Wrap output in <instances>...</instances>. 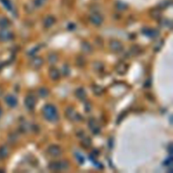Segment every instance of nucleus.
I'll use <instances>...</instances> for the list:
<instances>
[{"mask_svg":"<svg viewBox=\"0 0 173 173\" xmlns=\"http://www.w3.org/2000/svg\"><path fill=\"white\" fill-rule=\"evenodd\" d=\"M45 119L51 123H56L59 119V115L56 108L52 104H46L42 110Z\"/></svg>","mask_w":173,"mask_h":173,"instance_id":"1","label":"nucleus"},{"mask_svg":"<svg viewBox=\"0 0 173 173\" xmlns=\"http://www.w3.org/2000/svg\"><path fill=\"white\" fill-rule=\"evenodd\" d=\"M69 164L65 160L53 162L49 165V169L53 171H61L68 169Z\"/></svg>","mask_w":173,"mask_h":173,"instance_id":"2","label":"nucleus"},{"mask_svg":"<svg viewBox=\"0 0 173 173\" xmlns=\"http://www.w3.org/2000/svg\"><path fill=\"white\" fill-rule=\"evenodd\" d=\"M65 115L67 118H68L70 120L73 121V122L79 121L81 119V116L72 108H66L65 111Z\"/></svg>","mask_w":173,"mask_h":173,"instance_id":"3","label":"nucleus"},{"mask_svg":"<svg viewBox=\"0 0 173 173\" xmlns=\"http://www.w3.org/2000/svg\"><path fill=\"white\" fill-rule=\"evenodd\" d=\"M47 151L49 155L53 157H57L60 156L62 154V151L60 147H59L57 145H51L48 147Z\"/></svg>","mask_w":173,"mask_h":173,"instance_id":"4","label":"nucleus"},{"mask_svg":"<svg viewBox=\"0 0 173 173\" xmlns=\"http://www.w3.org/2000/svg\"><path fill=\"white\" fill-rule=\"evenodd\" d=\"M109 47L111 50L114 53H120L123 49V45L120 41L118 40H112L109 43Z\"/></svg>","mask_w":173,"mask_h":173,"instance_id":"5","label":"nucleus"},{"mask_svg":"<svg viewBox=\"0 0 173 173\" xmlns=\"http://www.w3.org/2000/svg\"><path fill=\"white\" fill-rule=\"evenodd\" d=\"M89 20L92 24L96 26H99L103 22L102 17L98 13H93L92 14L90 15Z\"/></svg>","mask_w":173,"mask_h":173,"instance_id":"6","label":"nucleus"},{"mask_svg":"<svg viewBox=\"0 0 173 173\" xmlns=\"http://www.w3.org/2000/svg\"><path fill=\"white\" fill-rule=\"evenodd\" d=\"M89 126L90 130H91V132L94 134H95V135H97V134L99 133L100 127L99 125H98L97 122L95 119H92L91 118V119L89 120Z\"/></svg>","mask_w":173,"mask_h":173,"instance_id":"7","label":"nucleus"},{"mask_svg":"<svg viewBox=\"0 0 173 173\" xmlns=\"http://www.w3.org/2000/svg\"><path fill=\"white\" fill-rule=\"evenodd\" d=\"M49 76H50V78L53 80V81H57L60 79V72L58 69L55 67H51L49 70Z\"/></svg>","mask_w":173,"mask_h":173,"instance_id":"8","label":"nucleus"},{"mask_svg":"<svg viewBox=\"0 0 173 173\" xmlns=\"http://www.w3.org/2000/svg\"><path fill=\"white\" fill-rule=\"evenodd\" d=\"M127 70L128 66L124 62H120L116 66V71L117 72L118 74H121V75L125 74L126 73V71H127Z\"/></svg>","mask_w":173,"mask_h":173,"instance_id":"9","label":"nucleus"},{"mask_svg":"<svg viewBox=\"0 0 173 173\" xmlns=\"http://www.w3.org/2000/svg\"><path fill=\"white\" fill-rule=\"evenodd\" d=\"M143 33L148 37L151 38H156L159 35V32L156 29H153V28H145L143 30Z\"/></svg>","mask_w":173,"mask_h":173,"instance_id":"10","label":"nucleus"},{"mask_svg":"<svg viewBox=\"0 0 173 173\" xmlns=\"http://www.w3.org/2000/svg\"><path fill=\"white\" fill-rule=\"evenodd\" d=\"M54 23H55V19L51 16L46 17L44 21H43V25L45 28H50Z\"/></svg>","mask_w":173,"mask_h":173,"instance_id":"11","label":"nucleus"},{"mask_svg":"<svg viewBox=\"0 0 173 173\" xmlns=\"http://www.w3.org/2000/svg\"><path fill=\"white\" fill-rule=\"evenodd\" d=\"M43 60H42V58H40V57H36V58L33 59L32 61V65L36 69L41 68L43 65Z\"/></svg>","mask_w":173,"mask_h":173,"instance_id":"12","label":"nucleus"},{"mask_svg":"<svg viewBox=\"0 0 173 173\" xmlns=\"http://www.w3.org/2000/svg\"><path fill=\"white\" fill-rule=\"evenodd\" d=\"M75 95L77 99L80 100H84L86 98V93H85V90L82 88H79L76 90Z\"/></svg>","mask_w":173,"mask_h":173,"instance_id":"13","label":"nucleus"},{"mask_svg":"<svg viewBox=\"0 0 173 173\" xmlns=\"http://www.w3.org/2000/svg\"><path fill=\"white\" fill-rule=\"evenodd\" d=\"M81 49L82 51L86 53H89L92 51L91 45L87 42H82L81 43Z\"/></svg>","mask_w":173,"mask_h":173,"instance_id":"14","label":"nucleus"},{"mask_svg":"<svg viewBox=\"0 0 173 173\" xmlns=\"http://www.w3.org/2000/svg\"><path fill=\"white\" fill-rule=\"evenodd\" d=\"M92 91L95 95H101L104 93V89L99 85H94L92 87Z\"/></svg>","mask_w":173,"mask_h":173,"instance_id":"15","label":"nucleus"},{"mask_svg":"<svg viewBox=\"0 0 173 173\" xmlns=\"http://www.w3.org/2000/svg\"><path fill=\"white\" fill-rule=\"evenodd\" d=\"M150 16L154 19H159L161 17V12L157 9H154L150 12Z\"/></svg>","mask_w":173,"mask_h":173,"instance_id":"16","label":"nucleus"},{"mask_svg":"<svg viewBox=\"0 0 173 173\" xmlns=\"http://www.w3.org/2000/svg\"><path fill=\"white\" fill-rule=\"evenodd\" d=\"M141 48L138 45H133L131 48V53L133 56H137L141 53Z\"/></svg>","mask_w":173,"mask_h":173,"instance_id":"17","label":"nucleus"},{"mask_svg":"<svg viewBox=\"0 0 173 173\" xmlns=\"http://www.w3.org/2000/svg\"><path fill=\"white\" fill-rule=\"evenodd\" d=\"M116 7H117V8L118 10H120V11H124V10H126L127 9L128 6L123 1H118L117 4H116Z\"/></svg>","mask_w":173,"mask_h":173,"instance_id":"18","label":"nucleus"},{"mask_svg":"<svg viewBox=\"0 0 173 173\" xmlns=\"http://www.w3.org/2000/svg\"><path fill=\"white\" fill-rule=\"evenodd\" d=\"M49 93H50L49 90L47 88H45V87H42L39 91V94L40 96L43 98L47 97L49 95Z\"/></svg>","mask_w":173,"mask_h":173,"instance_id":"19","label":"nucleus"},{"mask_svg":"<svg viewBox=\"0 0 173 173\" xmlns=\"http://www.w3.org/2000/svg\"><path fill=\"white\" fill-rule=\"evenodd\" d=\"M94 68L95 71H102L104 69V64L99 62H95L94 64Z\"/></svg>","mask_w":173,"mask_h":173,"instance_id":"20","label":"nucleus"},{"mask_svg":"<svg viewBox=\"0 0 173 173\" xmlns=\"http://www.w3.org/2000/svg\"><path fill=\"white\" fill-rule=\"evenodd\" d=\"M58 56L56 54L52 53L48 56V62L51 64H55L58 61Z\"/></svg>","mask_w":173,"mask_h":173,"instance_id":"21","label":"nucleus"},{"mask_svg":"<svg viewBox=\"0 0 173 173\" xmlns=\"http://www.w3.org/2000/svg\"><path fill=\"white\" fill-rule=\"evenodd\" d=\"M81 144H82V146L84 147V148H89V147H90V146H91V139H90L89 138H85L82 141Z\"/></svg>","mask_w":173,"mask_h":173,"instance_id":"22","label":"nucleus"},{"mask_svg":"<svg viewBox=\"0 0 173 173\" xmlns=\"http://www.w3.org/2000/svg\"><path fill=\"white\" fill-rule=\"evenodd\" d=\"M35 102L33 97H28L27 99V105L28 108H32L35 106Z\"/></svg>","mask_w":173,"mask_h":173,"instance_id":"23","label":"nucleus"},{"mask_svg":"<svg viewBox=\"0 0 173 173\" xmlns=\"http://www.w3.org/2000/svg\"><path fill=\"white\" fill-rule=\"evenodd\" d=\"M47 0H35L34 4L36 7H41L45 4Z\"/></svg>","mask_w":173,"mask_h":173,"instance_id":"24","label":"nucleus"},{"mask_svg":"<svg viewBox=\"0 0 173 173\" xmlns=\"http://www.w3.org/2000/svg\"><path fill=\"white\" fill-rule=\"evenodd\" d=\"M1 1L2 2L7 9L8 10H11L12 9V4L10 3L9 0H1Z\"/></svg>","mask_w":173,"mask_h":173,"instance_id":"25","label":"nucleus"},{"mask_svg":"<svg viewBox=\"0 0 173 173\" xmlns=\"http://www.w3.org/2000/svg\"><path fill=\"white\" fill-rule=\"evenodd\" d=\"M79 62V63H77V66H84V64H85V58L83 57H79V58H77L76 60V62Z\"/></svg>","mask_w":173,"mask_h":173,"instance_id":"26","label":"nucleus"},{"mask_svg":"<svg viewBox=\"0 0 173 173\" xmlns=\"http://www.w3.org/2000/svg\"><path fill=\"white\" fill-rule=\"evenodd\" d=\"M75 156H76V158L77 159V160L79 161V162L80 164H83L85 160H84V157H82V155L79 154L78 153H76L75 154Z\"/></svg>","mask_w":173,"mask_h":173,"instance_id":"27","label":"nucleus"},{"mask_svg":"<svg viewBox=\"0 0 173 173\" xmlns=\"http://www.w3.org/2000/svg\"><path fill=\"white\" fill-rule=\"evenodd\" d=\"M172 157L170 156L164 161V165H166L167 166H169L170 165L172 164Z\"/></svg>","mask_w":173,"mask_h":173,"instance_id":"28","label":"nucleus"},{"mask_svg":"<svg viewBox=\"0 0 173 173\" xmlns=\"http://www.w3.org/2000/svg\"><path fill=\"white\" fill-rule=\"evenodd\" d=\"M10 36V33L7 31H3L1 33V37L4 39H7L9 38Z\"/></svg>","mask_w":173,"mask_h":173,"instance_id":"29","label":"nucleus"},{"mask_svg":"<svg viewBox=\"0 0 173 173\" xmlns=\"http://www.w3.org/2000/svg\"><path fill=\"white\" fill-rule=\"evenodd\" d=\"M169 1H164L163 2H162V3L160 4V7L161 8H165V7L169 6Z\"/></svg>","mask_w":173,"mask_h":173,"instance_id":"30","label":"nucleus"},{"mask_svg":"<svg viewBox=\"0 0 173 173\" xmlns=\"http://www.w3.org/2000/svg\"><path fill=\"white\" fill-rule=\"evenodd\" d=\"M7 25V20L6 19H3L0 20V25L1 26V27H5V26H6Z\"/></svg>","mask_w":173,"mask_h":173,"instance_id":"31","label":"nucleus"},{"mask_svg":"<svg viewBox=\"0 0 173 173\" xmlns=\"http://www.w3.org/2000/svg\"><path fill=\"white\" fill-rule=\"evenodd\" d=\"M169 151L170 152V154H172V144H170L169 146Z\"/></svg>","mask_w":173,"mask_h":173,"instance_id":"32","label":"nucleus"}]
</instances>
